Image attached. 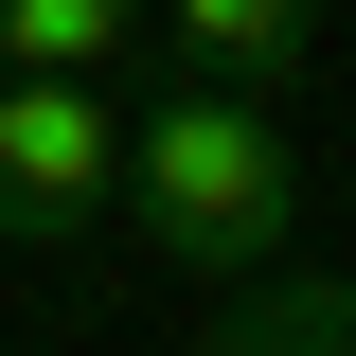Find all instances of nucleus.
<instances>
[{"label":"nucleus","instance_id":"f257e3e1","mask_svg":"<svg viewBox=\"0 0 356 356\" xmlns=\"http://www.w3.org/2000/svg\"><path fill=\"white\" fill-rule=\"evenodd\" d=\"M125 214L178 250V285L285 267V250H303V143H285V107L178 72L161 107H125Z\"/></svg>","mask_w":356,"mask_h":356},{"label":"nucleus","instance_id":"f03ea898","mask_svg":"<svg viewBox=\"0 0 356 356\" xmlns=\"http://www.w3.org/2000/svg\"><path fill=\"white\" fill-rule=\"evenodd\" d=\"M125 214V107L89 72H0V250H72Z\"/></svg>","mask_w":356,"mask_h":356},{"label":"nucleus","instance_id":"7ed1b4c3","mask_svg":"<svg viewBox=\"0 0 356 356\" xmlns=\"http://www.w3.org/2000/svg\"><path fill=\"white\" fill-rule=\"evenodd\" d=\"M178 72H196V89H250V107H285V89L321 72V0H178Z\"/></svg>","mask_w":356,"mask_h":356},{"label":"nucleus","instance_id":"20e7f679","mask_svg":"<svg viewBox=\"0 0 356 356\" xmlns=\"http://www.w3.org/2000/svg\"><path fill=\"white\" fill-rule=\"evenodd\" d=\"M196 356H356V285H321V267H250L232 321H214Z\"/></svg>","mask_w":356,"mask_h":356},{"label":"nucleus","instance_id":"39448f33","mask_svg":"<svg viewBox=\"0 0 356 356\" xmlns=\"http://www.w3.org/2000/svg\"><path fill=\"white\" fill-rule=\"evenodd\" d=\"M143 18H161V0H0V72H125L143 54Z\"/></svg>","mask_w":356,"mask_h":356}]
</instances>
